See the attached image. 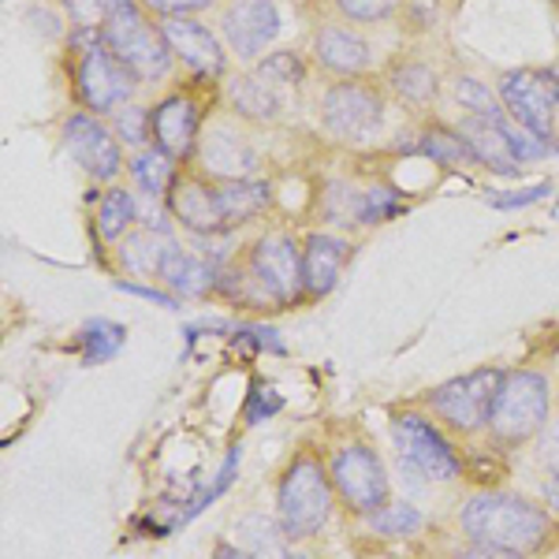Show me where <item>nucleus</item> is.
<instances>
[{
  "mask_svg": "<svg viewBox=\"0 0 559 559\" xmlns=\"http://www.w3.org/2000/svg\"><path fill=\"white\" fill-rule=\"evenodd\" d=\"M459 530L466 540L481 545L515 548L522 556H534L552 540V515L540 503L515 492H477L459 511Z\"/></svg>",
  "mask_w": 559,
  "mask_h": 559,
  "instance_id": "nucleus-1",
  "label": "nucleus"
},
{
  "mask_svg": "<svg viewBox=\"0 0 559 559\" xmlns=\"http://www.w3.org/2000/svg\"><path fill=\"white\" fill-rule=\"evenodd\" d=\"M332 474L318 452H299L276 485V530L287 540H310L332 515Z\"/></svg>",
  "mask_w": 559,
  "mask_h": 559,
  "instance_id": "nucleus-2",
  "label": "nucleus"
},
{
  "mask_svg": "<svg viewBox=\"0 0 559 559\" xmlns=\"http://www.w3.org/2000/svg\"><path fill=\"white\" fill-rule=\"evenodd\" d=\"M79 38L83 41L71 38L79 49L75 71H71L75 97L94 116L120 112L123 105H131V94L142 79L102 41V26H79Z\"/></svg>",
  "mask_w": 559,
  "mask_h": 559,
  "instance_id": "nucleus-3",
  "label": "nucleus"
},
{
  "mask_svg": "<svg viewBox=\"0 0 559 559\" xmlns=\"http://www.w3.org/2000/svg\"><path fill=\"white\" fill-rule=\"evenodd\" d=\"M102 41L128 64L142 83L165 79L173 68V49H168L160 23H150L134 0H108V15L102 23Z\"/></svg>",
  "mask_w": 559,
  "mask_h": 559,
  "instance_id": "nucleus-4",
  "label": "nucleus"
},
{
  "mask_svg": "<svg viewBox=\"0 0 559 559\" xmlns=\"http://www.w3.org/2000/svg\"><path fill=\"white\" fill-rule=\"evenodd\" d=\"M548 411H552V395H548L545 377L534 373V369H511V373H503V384L492 403V440L503 448L530 444L545 432Z\"/></svg>",
  "mask_w": 559,
  "mask_h": 559,
  "instance_id": "nucleus-5",
  "label": "nucleus"
},
{
  "mask_svg": "<svg viewBox=\"0 0 559 559\" xmlns=\"http://www.w3.org/2000/svg\"><path fill=\"white\" fill-rule=\"evenodd\" d=\"M503 384V369H474V373H463L455 381L440 384L429 392V411L432 418H440L448 429L459 432V437H474V432L489 429L492 418V403L496 392Z\"/></svg>",
  "mask_w": 559,
  "mask_h": 559,
  "instance_id": "nucleus-6",
  "label": "nucleus"
},
{
  "mask_svg": "<svg viewBox=\"0 0 559 559\" xmlns=\"http://www.w3.org/2000/svg\"><path fill=\"white\" fill-rule=\"evenodd\" d=\"M332 489L344 500L347 511L369 519L373 511H381L388 503V474L384 463L377 455V448H369L366 440H350L340 444L329 459Z\"/></svg>",
  "mask_w": 559,
  "mask_h": 559,
  "instance_id": "nucleus-7",
  "label": "nucleus"
},
{
  "mask_svg": "<svg viewBox=\"0 0 559 559\" xmlns=\"http://www.w3.org/2000/svg\"><path fill=\"white\" fill-rule=\"evenodd\" d=\"M392 440L403 463H407L411 471H418L421 477H429V481H452V477H459V471H463L452 440L432 426L426 414H414V411L395 414Z\"/></svg>",
  "mask_w": 559,
  "mask_h": 559,
  "instance_id": "nucleus-8",
  "label": "nucleus"
},
{
  "mask_svg": "<svg viewBox=\"0 0 559 559\" xmlns=\"http://www.w3.org/2000/svg\"><path fill=\"white\" fill-rule=\"evenodd\" d=\"M321 120L332 139H344V142L369 139V134L384 123L381 90L369 86V83H358V79H340L336 86L324 90Z\"/></svg>",
  "mask_w": 559,
  "mask_h": 559,
  "instance_id": "nucleus-9",
  "label": "nucleus"
},
{
  "mask_svg": "<svg viewBox=\"0 0 559 559\" xmlns=\"http://www.w3.org/2000/svg\"><path fill=\"white\" fill-rule=\"evenodd\" d=\"M500 102L519 128L534 131L537 139H552L556 128V105H559V83L556 71H508L500 79Z\"/></svg>",
  "mask_w": 559,
  "mask_h": 559,
  "instance_id": "nucleus-10",
  "label": "nucleus"
},
{
  "mask_svg": "<svg viewBox=\"0 0 559 559\" xmlns=\"http://www.w3.org/2000/svg\"><path fill=\"white\" fill-rule=\"evenodd\" d=\"M247 269L254 273V280L265 287V295L276 306L295 302L306 295L302 287V250L295 247L292 236H261L247 254Z\"/></svg>",
  "mask_w": 559,
  "mask_h": 559,
  "instance_id": "nucleus-11",
  "label": "nucleus"
},
{
  "mask_svg": "<svg viewBox=\"0 0 559 559\" xmlns=\"http://www.w3.org/2000/svg\"><path fill=\"white\" fill-rule=\"evenodd\" d=\"M64 146L75 157V165L83 168L90 179L108 183L123 173V153L120 139L112 134L108 123L97 120L94 112H71L64 120Z\"/></svg>",
  "mask_w": 559,
  "mask_h": 559,
  "instance_id": "nucleus-12",
  "label": "nucleus"
},
{
  "mask_svg": "<svg viewBox=\"0 0 559 559\" xmlns=\"http://www.w3.org/2000/svg\"><path fill=\"white\" fill-rule=\"evenodd\" d=\"M198 160L213 179H254L258 146L231 120H213L198 139Z\"/></svg>",
  "mask_w": 559,
  "mask_h": 559,
  "instance_id": "nucleus-13",
  "label": "nucleus"
},
{
  "mask_svg": "<svg viewBox=\"0 0 559 559\" xmlns=\"http://www.w3.org/2000/svg\"><path fill=\"white\" fill-rule=\"evenodd\" d=\"M150 131L153 146L168 153L173 160H187L198 150L202 139V116H198V102L191 94H168L165 102L150 108Z\"/></svg>",
  "mask_w": 559,
  "mask_h": 559,
  "instance_id": "nucleus-14",
  "label": "nucleus"
},
{
  "mask_svg": "<svg viewBox=\"0 0 559 559\" xmlns=\"http://www.w3.org/2000/svg\"><path fill=\"white\" fill-rule=\"evenodd\" d=\"M280 34V12L273 0H231L224 8V41L242 60H254Z\"/></svg>",
  "mask_w": 559,
  "mask_h": 559,
  "instance_id": "nucleus-15",
  "label": "nucleus"
},
{
  "mask_svg": "<svg viewBox=\"0 0 559 559\" xmlns=\"http://www.w3.org/2000/svg\"><path fill=\"white\" fill-rule=\"evenodd\" d=\"M160 34H165L168 49L183 60L187 68L198 71L205 79H221L228 71V57H224V45L213 38L210 26H202L194 15H173V20H157Z\"/></svg>",
  "mask_w": 559,
  "mask_h": 559,
  "instance_id": "nucleus-16",
  "label": "nucleus"
},
{
  "mask_svg": "<svg viewBox=\"0 0 559 559\" xmlns=\"http://www.w3.org/2000/svg\"><path fill=\"white\" fill-rule=\"evenodd\" d=\"M168 213L176 216L183 228H191L194 236H221L224 221H221V205H216V187L210 179H176L173 194H168Z\"/></svg>",
  "mask_w": 559,
  "mask_h": 559,
  "instance_id": "nucleus-17",
  "label": "nucleus"
},
{
  "mask_svg": "<svg viewBox=\"0 0 559 559\" xmlns=\"http://www.w3.org/2000/svg\"><path fill=\"white\" fill-rule=\"evenodd\" d=\"M313 57L336 79H358L369 68V45L358 31L340 23H324L313 31Z\"/></svg>",
  "mask_w": 559,
  "mask_h": 559,
  "instance_id": "nucleus-18",
  "label": "nucleus"
},
{
  "mask_svg": "<svg viewBox=\"0 0 559 559\" xmlns=\"http://www.w3.org/2000/svg\"><path fill=\"white\" fill-rule=\"evenodd\" d=\"M350 258V242L347 239H336V236H306L302 242V287L306 295L313 299H324L332 287L340 284V273H344Z\"/></svg>",
  "mask_w": 559,
  "mask_h": 559,
  "instance_id": "nucleus-19",
  "label": "nucleus"
},
{
  "mask_svg": "<svg viewBox=\"0 0 559 559\" xmlns=\"http://www.w3.org/2000/svg\"><path fill=\"white\" fill-rule=\"evenodd\" d=\"M213 187L224 228H239V224L254 221L273 202V187L265 179H213Z\"/></svg>",
  "mask_w": 559,
  "mask_h": 559,
  "instance_id": "nucleus-20",
  "label": "nucleus"
},
{
  "mask_svg": "<svg viewBox=\"0 0 559 559\" xmlns=\"http://www.w3.org/2000/svg\"><path fill=\"white\" fill-rule=\"evenodd\" d=\"M459 131H463V139L471 142L474 157L481 160L485 168H492V173H500V176H519L522 160L515 157V150H511L508 134H503V120H477V116H471Z\"/></svg>",
  "mask_w": 559,
  "mask_h": 559,
  "instance_id": "nucleus-21",
  "label": "nucleus"
},
{
  "mask_svg": "<svg viewBox=\"0 0 559 559\" xmlns=\"http://www.w3.org/2000/svg\"><path fill=\"white\" fill-rule=\"evenodd\" d=\"M160 284H168L176 295H187V299H205V295L213 292L216 284H221V273L210 265L205 258L198 254H187L183 247H173V254L165 258V265H160Z\"/></svg>",
  "mask_w": 559,
  "mask_h": 559,
  "instance_id": "nucleus-22",
  "label": "nucleus"
},
{
  "mask_svg": "<svg viewBox=\"0 0 559 559\" xmlns=\"http://www.w3.org/2000/svg\"><path fill=\"white\" fill-rule=\"evenodd\" d=\"M228 102L242 116V120H250V123H265V120H276V116H280L276 90L269 86L258 71L231 79V83H228Z\"/></svg>",
  "mask_w": 559,
  "mask_h": 559,
  "instance_id": "nucleus-23",
  "label": "nucleus"
},
{
  "mask_svg": "<svg viewBox=\"0 0 559 559\" xmlns=\"http://www.w3.org/2000/svg\"><path fill=\"white\" fill-rule=\"evenodd\" d=\"M173 247H176V239L168 236V231L139 228L120 247V261L134 276H160V265H165V258L173 254Z\"/></svg>",
  "mask_w": 559,
  "mask_h": 559,
  "instance_id": "nucleus-24",
  "label": "nucleus"
},
{
  "mask_svg": "<svg viewBox=\"0 0 559 559\" xmlns=\"http://www.w3.org/2000/svg\"><path fill=\"white\" fill-rule=\"evenodd\" d=\"M128 173L134 176L139 191H146L150 198H168L176 187V160L168 153H160L157 146H146L131 157Z\"/></svg>",
  "mask_w": 559,
  "mask_h": 559,
  "instance_id": "nucleus-25",
  "label": "nucleus"
},
{
  "mask_svg": "<svg viewBox=\"0 0 559 559\" xmlns=\"http://www.w3.org/2000/svg\"><path fill=\"white\" fill-rule=\"evenodd\" d=\"M388 86H392V94L400 97V102H407L414 108L429 105L440 90L437 71L429 64H421V60H400V64L388 71Z\"/></svg>",
  "mask_w": 559,
  "mask_h": 559,
  "instance_id": "nucleus-26",
  "label": "nucleus"
},
{
  "mask_svg": "<svg viewBox=\"0 0 559 559\" xmlns=\"http://www.w3.org/2000/svg\"><path fill=\"white\" fill-rule=\"evenodd\" d=\"M400 150L421 153V157L437 160V165H471V160H477L474 150H471V142L463 139V131H448V128L421 131L418 139L407 142V146H400Z\"/></svg>",
  "mask_w": 559,
  "mask_h": 559,
  "instance_id": "nucleus-27",
  "label": "nucleus"
},
{
  "mask_svg": "<svg viewBox=\"0 0 559 559\" xmlns=\"http://www.w3.org/2000/svg\"><path fill=\"white\" fill-rule=\"evenodd\" d=\"M134 221H139V202H134V194L123 191V187H108L102 194V205H97V236L105 242H116Z\"/></svg>",
  "mask_w": 559,
  "mask_h": 559,
  "instance_id": "nucleus-28",
  "label": "nucleus"
},
{
  "mask_svg": "<svg viewBox=\"0 0 559 559\" xmlns=\"http://www.w3.org/2000/svg\"><path fill=\"white\" fill-rule=\"evenodd\" d=\"M123 340H128V329L116 321H105V318H94L83 324L79 332V347H83V362L86 366H97V362H108V358L120 355Z\"/></svg>",
  "mask_w": 559,
  "mask_h": 559,
  "instance_id": "nucleus-29",
  "label": "nucleus"
},
{
  "mask_svg": "<svg viewBox=\"0 0 559 559\" xmlns=\"http://www.w3.org/2000/svg\"><path fill=\"white\" fill-rule=\"evenodd\" d=\"M407 210V202H403L400 191H392V187H366V191L355 194V205H350V221L358 224H384L392 221L395 213Z\"/></svg>",
  "mask_w": 559,
  "mask_h": 559,
  "instance_id": "nucleus-30",
  "label": "nucleus"
},
{
  "mask_svg": "<svg viewBox=\"0 0 559 559\" xmlns=\"http://www.w3.org/2000/svg\"><path fill=\"white\" fill-rule=\"evenodd\" d=\"M366 522H369V530H377V534H384V537H414L426 526L421 511H414L411 503H384V508L373 511Z\"/></svg>",
  "mask_w": 559,
  "mask_h": 559,
  "instance_id": "nucleus-31",
  "label": "nucleus"
},
{
  "mask_svg": "<svg viewBox=\"0 0 559 559\" xmlns=\"http://www.w3.org/2000/svg\"><path fill=\"white\" fill-rule=\"evenodd\" d=\"M455 102L466 108L477 120H508V108L500 97H492V90L477 79H459L455 83Z\"/></svg>",
  "mask_w": 559,
  "mask_h": 559,
  "instance_id": "nucleus-32",
  "label": "nucleus"
},
{
  "mask_svg": "<svg viewBox=\"0 0 559 559\" xmlns=\"http://www.w3.org/2000/svg\"><path fill=\"white\" fill-rule=\"evenodd\" d=\"M112 131L116 139L123 142V146H134V150H146V142L153 139L150 131V112L139 105H123L120 112H112Z\"/></svg>",
  "mask_w": 559,
  "mask_h": 559,
  "instance_id": "nucleus-33",
  "label": "nucleus"
},
{
  "mask_svg": "<svg viewBox=\"0 0 559 559\" xmlns=\"http://www.w3.org/2000/svg\"><path fill=\"white\" fill-rule=\"evenodd\" d=\"M258 75L265 79L269 86H299L306 79V68L295 52H273L258 64Z\"/></svg>",
  "mask_w": 559,
  "mask_h": 559,
  "instance_id": "nucleus-34",
  "label": "nucleus"
},
{
  "mask_svg": "<svg viewBox=\"0 0 559 559\" xmlns=\"http://www.w3.org/2000/svg\"><path fill=\"white\" fill-rule=\"evenodd\" d=\"M336 4H340V12H344V20L373 26V23L392 20L403 0H336Z\"/></svg>",
  "mask_w": 559,
  "mask_h": 559,
  "instance_id": "nucleus-35",
  "label": "nucleus"
},
{
  "mask_svg": "<svg viewBox=\"0 0 559 559\" xmlns=\"http://www.w3.org/2000/svg\"><path fill=\"white\" fill-rule=\"evenodd\" d=\"M503 134H508V142H511V150H515V157L519 160H540L548 153V142L545 139H537L534 131H526V128H519L515 120H503Z\"/></svg>",
  "mask_w": 559,
  "mask_h": 559,
  "instance_id": "nucleus-36",
  "label": "nucleus"
},
{
  "mask_svg": "<svg viewBox=\"0 0 559 559\" xmlns=\"http://www.w3.org/2000/svg\"><path fill=\"white\" fill-rule=\"evenodd\" d=\"M280 407H284V400H280L276 388L254 384V388H250V403H247V421H250V426H258V421L273 418Z\"/></svg>",
  "mask_w": 559,
  "mask_h": 559,
  "instance_id": "nucleus-37",
  "label": "nucleus"
},
{
  "mask_svg": "<svg viewBox=\"0 0 559 559\" xmlns=\"http://www.w3.org/2000/svg\"><path fill=\"white\" fill-rule=\"evenodd\" d=\"M548 194H552V183H537V187H526V191L489 194V205H496V210H526V205H534Z\"/></svg>",
  "mask_w": 559,
  "mask_h": 559,
  "instance_id": "nucleus-38",
  "label": "nucleus"
},
{
  "mask_svg": "<svg viewBox=\"0 0 559 559\" xmlns=\"http://www.w3.org/2000/svg\"><path fill=\"white\" fill-rule=\"evenodd\" d=\"M213 0H142V8L153 12L157 20H173V15H194L202 8H210Z\"/></svg>",
  "mask_w": 559,
  "mask_h": 559,
  "instance_id": "nucleus-39",
  "label": "nucleus"
},
{
  "mask_svg": "<svg viewBox=\"0 0 559 559\" xmlns=\"http://www.w3.org/2000/svg\"><path fill=\"white\" fill-rule=\"evenodd\" d=\"M64 8L79 26H102L108 15V0H64Z\"/></svg>",
  "mask_w": 559,
  "mask_h": 559,
  "instance_id": "nucleus-40",
  "label": "nucleus"
},
{
  "mask_svg": "<svg viewBox=\"0 0 559 559\" xmlns=\"http://www.w3.org/2000/svg\"><path fill=\"white\" fill-rule=\"evenodd\" d=\"M459 559H526L515 548H500V545H481V540H471L466 548H459Z\"/></svg>",
  "mask_w": 559,
  "mask_h": 559,
  "instance_id": "nucleus-41",
  "label": "nucleus"
},
{
  "mask_svg": "<svg viewBox=\"0 0 559 559\" xmlns=\"http://www.w3.org/2000/svg\"><path fill=\"white\" fill-rule=\"evenodd\" d=\"M120 292H128V295H139V299H150V302H157V306H165V310H176V299L173 295H165V292H153V287H142V284H128V280H120Z\"/></svg>",
  "mask_w": 559,
  "mask_h": 559,
  "instance_id": "nucleus-42",
  "label": "nucleus"
},
{
  "mask_svg": "<svg viewBox=\"0 0 559 559\" xmlns=\"http://www.w3.org/2000/svg\"><path fill=\"white\" fill-rule=\"evenodd\" d=\"M545 432H548L545 459H548V463H556V466H559V421H556V426H545Z\"/></svg>",
  "mask_w": 559,
  "mask_h": 559,
  "instance_id": "nucleus-43",
  "label": "nucleus"
},
{
  "mask_svg": "<svg viewBox=\"0 0 559 559\" xmlns=\"http://www.w3.org/2000/svg\"><path fill=\"white\" fill-rule=\"evenodd\" d=\"M213 559H254V556H247V552H242V548H236V545H221V548L213 552Z\"/></svg>",
  "mask_w": 559,
  "mask_h": 559,
  "instance_id": "nucleus-44",
  "label": "nucleus"
},
{
  "mask_svg": "<svg viewBox=\"0 0 559 559\" xmlns=\"http://www.w3.org/2000/svg\"><path fill=\"white\" fill-rule=\"evenodd\" d=\"M545 496H548V503L559 511V466L552 471V477H548V489H545Z\"/></svg>",
  "mask_w": 559,
  "mask_h": 559,
  "instance_id": "nucleus-45",
  "label": "nucleus"
},
{
  "mask_svg": "<svg viewBox=\"0 0 559 559\" xmlns=\"http://www.w3.org/2000/svg\"><path fill=\"white\" fill-rule=\"evenodd\" d=\"M276 559H310V556H292V552H280Z\"/></svg>",
  "mask_w": 559,
  "mask_h": 559,
  "instance_id": "nucleus-46",
  "label": "nucleus"
},
{
  "mask_svg": "<svg viewBox=\"0 0 559 559\" xmlns=\"http://www.w3.org/2000/svg\"><path fill=\"white\" fill-rule=\"evenodd\" d=\"M552 71H556V83H559V64H556V68H552Z\"/></svg>",
  "mask_w": 559,
  "mask_h": 559,
  "instance_id": "nucleus-47",
  "label": "nucleus"
}]
</instances>
